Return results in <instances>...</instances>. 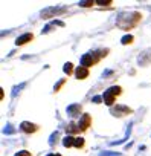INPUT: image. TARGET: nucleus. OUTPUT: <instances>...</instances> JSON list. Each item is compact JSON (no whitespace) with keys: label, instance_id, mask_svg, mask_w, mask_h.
Here are the masks:
<instances>
[{"label":"nucleus","instance_id":"obj_21","mask_svg":"<svg viewBox=\"0 0 151 156\" xmlns=\"http://www.w3.org/2000/svg\"><path fill=\"white\" fill-rule=\"evenodd\" d=\"M15 130H14V127L11 126V124H6L5 126V129H3V133H6V135H11V133H14Z\"/></svg>","mask_w":151,"mask_h":156},{"label":"nucleus","instance_id":"obj_29","mask_svg":"<svg viewBox=\"0 0 151 156\" xmlns=\"http://www.w3.org/2000/svg\"><path fill=\"white\" fill-rule=\"evenodd\" d=\"M92 101H93V103H101V101H102V97H93Z\"/></svg>","mask_w":151,"mask_h":156},{"label":"nucleus","instance_id":"obj_24","mask_svg":"<svg viewBox=\"0 0 151 156\" xmlns=\"http://www.w3.org/2000/svg\"><path fill=\"white\" fill-rule=\"evenodd\" d=\"M119 154H121V153H118V151H116V153H115V151H102L99 156H119Z\"/></svg>","mask_w":151,"mask_h":156},{"label":"nucleus","instance_id":"obj_13","mask_svg":"<svg viewBox=\"0 0 151 156\" xmlns=\"http://www.w3.org/2000/svg\"><path fill=\"white\" fill-rule=\"evenodd\" d=\"M66 130H67L69 135H70V133H80V132H81V130H80V126H78L77 122H69L67 127H66Z\"/></svg>","mask_w":151,"mask_h":156},{"label":"nucleus","instance_id":"obj_9","mask_svg":"<svg viewBox=\"0 0 151 156\" xmlns=\"http://www.w3.org/2000/svg\"><path fill=\"white\" fill-rule=\"evenodd\" d=\"M32 40H34V34L32 32H25V34H22L20 37L15 38V44L17 46H23L26 43H31Z\"/></svg>","mask_w":151,"mask_h":156},{"label":"nucleus","instance_id":"obj_2","mask_svg":"<svg viewBox=\"0 0 151 156\" xmlns=\"http://www.w3.org/2000/svg\"><path fill=\"white\" fill-rule=\"evenodd\" d=\"M122 94V87L121 86H112V87H108L105 92H104V95H102V100H104V103L107 104V106H113L115 104V100H116V97H119Z\"/></svg>","mask_w":151,"mask_h":156},{"label":"nucleus","instance_id":"obj_1","mask_svg":"<svg viewBox=\"0 0 151 156\" xmlns=\"http://www.w3.org/2000/svg\"><path fill=\"white\" fill-rule=\"evenodd\" d=\"M142 16L137 11H124L119 12L116 17V26L121 28L122 31H131L133 28L137 26V23L140 22Z\"/></svg>","mask_w":151,"mask_h":156},{"label":"nucleus","instance_id":"obj_20","mask_svg":"<svg viewBox=\"0 0 151 156\" xmlns=\"http://www.w3.org/2000/svg\"><path fill=\"white\" fill-rule=\"evenodd\" d=\"M77 148H83L84 147V138H75V145Z\"/></svg>","mask_w":151,"mask_h":156},{"label":"nucleus","instance_id":"obj_22","mask_svg":"<svg viewBox=\"0 0 151 156\" xmlns=\"http://www.w3.org/2000/svg\"><path fill=\"white\" fill-rule=\"evenodd\" d=\"M64 83H66V80H60V81H58V83H57V84L53 86V92H58V90L61 89V86H63Z\"/></svg>","mask_w":151,"mask_h":156},{"label":"nucleus","instance_id":"obj_7","mask_svg":"<svg viewBox=\"0 0 151 156\" xmlns=\"http://www.w3.org/2000/svg\"><path fill=\"white\" fill-rule=\"evenodd\" d=\"M137 63H139V66H148V64H151V49H146L142 54H139Z\"/></svg>","mask_w":151,"mask_h":156},{"label":"nucleus","instance_id":"obj_5","mask_svg":"<svg viewBox=\"0 0 151 156\" xmlns=\"http://www.w3.org/2000/svg\"><path fill=\"white\" fill-rule=\"evenodd\" d=\"M110 113L118 116V118H122V116H127L130 113H133V110L128 107V106H124V104H116L115 107L110 109Z\"/></svg>","mask_w":151,"mask_h":156},{"label":"nucleus","instance_id":"obj_17","mask_svg":"<svg viewBox=\"0 0 151 156\" xmlns=\"http://www.w3.org/2000/svg\"><path fill=\"white\" fill-rule=\"evenodd\" d=\"M25 86H26V83H22V84H19V86H14V87H12V94H11V97H12V98H15V97H17V94H19L22 89H25Z\"/></svg>","mask_w":151,"mask_h":156},{"label":"nucleus","instance_id":"obj_28","mask_svg":"<svg viewBox=\"0 0 151 156\" xmlns=\"http://www.w3.org/2000/svg\"><path fill=\"white\" fill-rule=\"evenodd\" d=\"M50 23H52L53 26H55V25H57V26H64V23H63V22H60V20H53V22H50Z\"/></svg>","mask_w":151,"mask_h":156},{"label":"nucleus","instance_id":"obj_10","mask_svg":"<svg viewBox=\"0 0 151 156\" xmlns=\"http://www.w3.org/2000/svg\"><path fill=\"white\" fill-rule=\"evenodd\" d=\"M20 130L25 132V133H35L38 130V126L34 124V122H29V121H23L20 124Z\"/></svg>","mask_w":151,"mask_h":156},{"label":"nucleus","instance_id":"obj_12","mask_svg":"<svg viewBox=\"0 0 151 156\" xmlns=\"http://www.w3.org/2000/svg\"><path fill=\"white\" fill-rule=\"evenodd\" d=\"M131 127H133V122H130L128 124V127H127V132H125V136L122 138V139H119V141H113L112 142V145H119V144H122V142H125L128 138H130V133H131Z\"/></svg>","mask_w":151,"mask_h":156},{"label":"nucleus","instance_id":"obj_26","mask_svg":"<svg viewBox=\"0 0 151 156\" xmlns=\"http://www.w3.org/2000/svg\"><path fill=\"white\" fill-rule=\"evenodd\" d=\"M53 28V25L52 23H49V25H46L44 28H43V31H41V34H47V32H50V29Z\"/></svg>","mask_w":151,"mask_h":156},{"label":"nucleus","instance_id":"obj_18","mask_svg":"<svg viewBox=\"0 0 151 156\" xmlns=\"http://www.w3.org/2000/svg\"><path fill=\"white\" fill-rule=\"evenodd\" d=\"M63 70H64V73H67V75H72V72H73V64H72L70 61H67V63L63 66Z\"/></svg>","mask_w":151,"mask_h":156},{"label":"nucleus","instance_id":"obj_27","mask_svg":"<svg viewBox=\"0 0 151 156\" xmlns=\"http://www.w3.org/2000/svg\"><path fill=\"white\" fill-rule=\"evenodd\" d=\"M98 54H99V57L102 58V57H105L107 54H108V49H99V51H96Z\"/></svg>","mask_w":151,"mask_h":156},{"label":"nucleus","instance_id":"obj_14","mask_svg":"<svg viewBox=\"0 0 151 156\" xmlns=\"http://www.w3.org/2000/svg\"><path fill=\"white\" fill-rule=\"evenodd\" d=\"M63 145H64L66 148L73 147V145H75V138H73V136H70V135H67L66 138H63Z\"/></svg>","mask_w":151,"mask_h":156},{"label":"nucleus","instance_id":"obj_8","mask_svg":"<svg viewBox=\"0 0 151 156\" xmlns=\"http://www.w3.org/2000/svg\"><path fill=\"white\" fill-rule=\"evenodd\" d=\"M81 110H83L81 104H70V106L66 107V112H67V115L70 118H78L80 113H81Z\"/></svg>","mask_w":151,"mask_h":156},{"label":"nucleus","instance_id":"obj_11","mask_svg":"<svg viewBox=\"0 0 151 156\" xmlns=\"http://www.w3.org/2000/svg\"><path fill=\"white\" fill-rule=\"evenodd\" d=\"M75 76L78 78V80H86V78L89 76V69L84 67V66H80L75 69Z\"/></svg>","mask_w":151,"mask_h":156},{"label":"nucleus","instance_id":"obj_30","mask_svg":"<svg viewBox=\"0 0 151 156\" xmlns=\"http://www.w3.org/2000/svg\"><path fill=\"white\" fill-rule=\"evenodd\" d=\"M46 156H61L60 153H49V154H46Z\"/></svg>","mask_w":151,"mask_h":156},{"label":"nucleus","instance_id":"obj_19","mask_svg":"<svg viewBox=\"0 0 151 156\" xmlns=\"http://www.w3.org/2000/svg\"><path fill=\"white\" fill-rule=\"evenodd\" d=\"M95 0H83V2H78V6H83V8H90L93 6Z\"/></svg>","mask_w":151,"mask_h":156},{"label":"nucleus","instance_id":"obj_25","mask_svg":"<svg viewBox=\"0 0 151 156\" xmlns=\"http://www.w3.org/2000/svg\"><path fill=\"white\" fill-rule=\"evenodd\" d=\"M95 3H98V5H112L113 2L112 0H95Z\"/></svg>","mask_w":151,"mask_h":156},{"label":"nucleus","instance_id":"obj_16","mask_svg":"<svg viewBox=\"0 0 151 156\" xmlns=\"http://www.w3.org/2000/svg\"><path fill=\"white\" fill-rule=\"evenodd\" d=\"M133 41H134V37H133L131 34H125V35L121 38V43H122V44H131Z\"/></svg>","mask_w":151,"mask_h":156},{"label":"nucleus","instance_id":"obj_6","mask_svg":"<svg viewBox=\"0 0 151 156\" xmlns=\"http://www.w3.org/2000/svg\"><path fill=\"white\" fill-rule=\"evenodd\" d=\"M90 124H92V116H90L89 113H84V115L80 116L78 126H80V130H81V132H86V130L90 127Z\"/></svg>","mask_w":151,"mask_h":156},{"label":"nucleus","instance_id":"obj_23","mask_svg":"<svg viewBox=\"0 0 151 156\" xmlns=\"http://www.w3.org/2000/svg\"><path fill=\"white\" fill-rule=\"evenodd\" d=\"M14 156H32V154H31V151H28V150H20V151H17Z\"/></svg>","mask_w":151,"mask_h":156},{"label":"nucleus","instance_id":"obj_4","mask_svg":"<svg viewBox=\"0 0 151 156\" xmlns=\"http://www.w3.org/2000/svg\"><path fill=\"white\" fill-rule=\"evenodd\" d=\"M99 55H98V52H87V54H84L83 57H81V66H84V67H92L93 64H96L98 61H99Z\"/></svg>","mask_w":151,"mask_h":156},{"label":"nucleus","instance_id":"obj_3","mask_svg":"<svg viewBox=\"0 0 151 156\" xmlns=\"http://www.w3.org/2000/svg\"><path fill=\"white\" fill-rule=\"evenodd\" d=\"M66 11H67V8H66V6H49V8L43 9V11L40 12V16H41L43 19H52L53 16L64 14Z\"/></svg>","mask_w":151,"mask_h":156},{"label":"nucleus","instance_id":"obj_15","mask_svg":"<svg viewBox=\"0 0 151 156\" xmlns=\"http://www.w3.org/2000/svg\"><path fill=\"white\" fill-rule=\"evenodd\" d=\"M58 138H60V132H58V130H55V132L49 136V145H52V147H53V145L57 144Z\"/></svg>","mask_w":151,"mask_h":156}]
</instances>
